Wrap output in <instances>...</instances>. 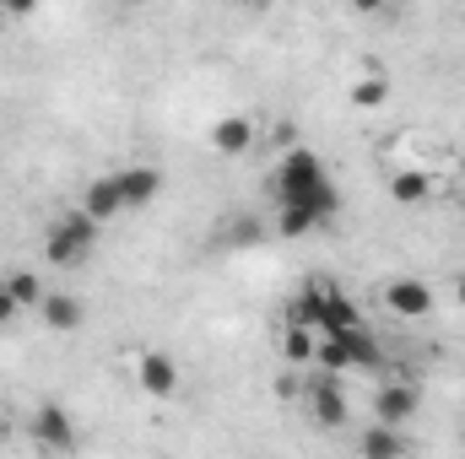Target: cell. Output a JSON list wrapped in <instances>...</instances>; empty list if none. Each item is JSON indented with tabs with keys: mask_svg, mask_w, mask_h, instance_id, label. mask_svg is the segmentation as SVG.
<instances>
[{
	"mask_svg": "<svg viewBox=\"0 0 465 459\" xmlns=\"http://www.w3.org/2000/svg\"><path fill=\"white\" fill-rule=\"evenodd\" d=\"M98 222L76 206V211H60L49 232H44V259L49 265H60V270H76V265H87V254L98 249Z\"/></svg>",
	"mask_w": 465,
	"mask_h": 459,
	"instance_id": "7a4b0ae2",
	"label": "cell"
},
{
	"mask_svg": "<svg viewBox=\"0 0 465 459\" xmlns=\"http://www.w3.org/2000/svg\"><path fill=\"white\" fill-rule=\"evenodd\" d=\"M27 438H33L44 454H71V449H76V416H71L60 400H38L33 416H27Z\"/></svg>",
	"mask_w": 465,
	"mask_h": 459,
	"instance_id": "3957f363",
	"label": "cell"
},
{
	"mask_svg": "<svg viewBox=\"0 0 465 459\" xmlns=\"http://www.w3.org/2000/svg\"><path fill=\"white\" fill-rule=\"evenodd\" d=\"M254 141H260V130H254V119L249 114H223L212 124V146L223 151V157H243V151H254Z\"/></svg>",
	"mask_w": 465,
	"mask_h": 459,
	"instance_id": "8fae6325",
	"label": "cell"
},
{
	"mask_svg": "<svg viewBox=\"0 0 465 459\" xmlns=\"http://www.w3.org/2000/svg\"><path fill=\"white\" fill-rule=\"evenodd\" d=\"M347 98L357 103V109H379V103L390 98V82H384L379 71H368V76H357V82H351V93H347Z\"/></svg>",
	"mask_w": 465,
	"mask_h": 459,
	"instance_id": "d6986e66",
	"label": "cell"
},
{
	"mask_svg": "<svg viewBox=\"0 0 465 459\" xmlns=\"http://www.w3.org/2000/svg\"><path fill=\"white\" fill-rule=\"evenodd\" d=\"M460 449H465V427H460Z\"/></svg>",
	"mask_w": 465,
	"mask_h": 459,
	"instance_id": "603a6c76",
	"label": "cell"
},
{
	"mask_svg": "<svg viewBox=\"0 0 465 459\" xmlns=\"http://www.w3.org/2000/svg\"><path fill=\"white\" fill-rule=\"evenodd\" d=\"M320 319H325V298H320V281H309V287L292 298V325H303V330L320 336Z\"/></svg>",
	"mask_w": 465,
	"mask_h": 459,
	"instance_id": "ac0fdd59",
	"label": "cell"
},
{
	"mask_svg": "<svg viewBox=\"0 0 465 459\" xmlns=\"http://www.w3.org/2000/svg\"><path fill=\"white\" fill-rule=\"evenodd\" d=\"M331 341L347 351V367H362V373H373L379 362H384V351H379V336L362 325V330H347V336H331Z\"/></svg>",
	"mask_w": 465,
	"mask_h": 459,
	"instance_id": "4fadbf2b",
	"label": "cell"
},
{
	"mask_svg": "<svg viewBox=\"0 0 465 459\" xmlns=\"http://www.w3.org/2000/svg\"><path fill=\"white\" fill-rule=\"evenodd\" d=\"M38 319H44V330H54V336H76L82 319H87V308H82L76 292H49L44 308H38Z\"/></svg>",
	"mask_w": 465,
	"mask_h": 459,
	"instance_id": "30bf717a",
	"label": "cell"
},
{
	"mask_svg": "<svg viewBox=\"0 0 465 459\" xmlns=\"http://www.w3.org/2000/svg\"><path fill=\"white\" fill-rule=\"evenodd\" d=\"M357 459H406V433L373 422L368 433H357Z\"/></svg>",
	"mask_w": 465,
	"mask_h": 459,
	"instance_id": "5bb4252c",
	"label": "cell"
},
{
	"mask_svg": "<svg viewBox=\"0 0 465 459\" xmlns=\"http://www.w3.org/2000/svg\"><path fill=\"white\" fill-rule=\"evenodd\" d=\"M433 195V179L422 173V168H401V173H390V200L395 206H422Z\"/></svg>",
	"mask_w": 465,
	"mask_h": 459,
	"instance_id": "9a60e30c",
	"label": "cell"
},
{
	"mask_svg": "<svg viewBox=\"0 0 465 459\" xmlns=\"http://www.w3.org/2000/svg\"><path fill=\"white\" fill-rule=\"evenodd\" d=\"M119 200H124V211H146L157 195H163V168H152V162H130V168H119Z\"/></svg>",
	"mask_w": 465,
	"mask_h": 459,
	"instance_id": "ba28073f",
	"label": "cell"
},
{
	"mask_svg": "<svg viewBox=\"0 0 465 459\" xmlns=\"http://www.w3.org/2000/svg\"><path fill=\"white\" fill-rule=\"evenodd\" d=\"M314 351H320V336H314V330L287 325V336H282V356H287L292 367H314Z\"/></svg>",
	"mask_w": 465,
	"mask_h": 459,
	"instance_id": "e0dca14e",
	"label": "cell"
},
{
	"mask_svg": "<svg viewBox=\"0 0 465 459\" xmlns=\"http://www.w3.org/2000/svg\"><path fill=\"white\" fill-rule=\"evenodd\" d=\"M455 303H460V308H465V270H460V276H455Z\"/></svg>",
	"mask_w": 465,
	"mask_h": 459,
	"instance_id": "44dd1931",
	"label": "cell"
},
{
	"mask_svg": "<svg viewBox=\"0 0 465 459\" xmlns=\"http://www.w3.org/2000/svg\"><path fill=\"white\" fill-rule=\"evenodd\" d=\"M309 416H314V427H325V433L347 427L351 405H347V395H341V378H331V373H314V378H309Z\"/></svg>",
	"mask_w": 465,
	"mask_h": 459,
	"instance_id": "8992f818",
	"label": "cell"
},
{
	"mask_svg": "<svg viewBox=\"0 0 465 459\" xmlns=\"http://www.w3.org/2000/svg\"><path fill=\"white\" fill-rule=\"evenodd\" d=\"M16 314H22V308H16V303H11V292L0 287V330H5V325H16Z\"/></svg>",
	"mask_w": 465,
	"mask_h": 459,
	"instance_id": "ffe728a7",
	"label": "cell"
},
{
	"mask_svg": "<svg viewBox=\"0 0 465 459\" xmlns=\"http://www.w3.org/2000/svg\"><path fill=\"white\" fill-rule=\"evenodd\" d=\"M417 411H422V389H417L411 378H395V384H384V389L373 395V422H379V427L406 433V427L417 422Z\"/></svg>",
	"mask_w": 465,
	"mask_h": 459,
	"instance_id": "277c9868",
	"label": "cell"
},
{
	"mask_svg": "<svg viewBox=\"0 0 465 459\" xmlns=\"http://www.w3.org/2000/svg\"><path fill=\"white\" fill-rule=\"evenodd\" d=\"M82 211L104 228V222H114V217H124V200H119V179L114 173H98L87 190H82Z\"/></svg>",
	"mask_w": 465,
	"mask_h": 459,
	"instance_id": "7c38bea8",
	"label": "cell"
},
{
	"mask_svg": "<svg viewBox=\"0 0 465 459\" xmlns=\"http://www.w3.org/2000/svg\"><path fill=\"white\" fill-rule=\"evenodd\" d=\"M5 433H11V416H5V405H0V438H5Z\"/></svg>",
	"mask_w": 465,
	"mask_h": 459,
	"instance_id": "7402d4cb",
	"label": "cell"
},
{
	"mask_svg": "<svg viewBox=\"0 0 465 459\" xmlns=\"http://www.w3.org/2000/svg\"><path fill=\"white\" fill-rule=\"evenodd\" d=\"M271 200H276V238H309L341 211V190L314 146H292L276 157Z\"/></svg>",
	"mask_w": 465,
	"mask_h": 459,
	"instance_id": "6da1fadb",
	"label": "cell"
},
{
	"mask_svg": "<svg viewBox=\"0 0 465 459\" xmlns=\"http://www.w3.org/2000/svg\"><path fill=\"white\" fill-rule=\"evenodd\" d=\"M135 384H141L152 400H173V395H179V384H184V373H179V362H173L168 351L146 346V351L135 356Z\"/></svg>",
	"mask_w": 465,
	"mask_h": 459,
	"instance_id": "5b68a950",
	"label": "cell"
},
{
	"mask_svg": "<svg viewBox=\"0 0 465 459\" xmlns=\"http://www.w3.org/2000/svg\"><path fill=\"white\" fill-rule=\"evenodd\" d=\"M379 303H384L395 319H428V314H433V287L417 281V276H395V281H384Z\"/></svg>",
	"mask_w": 465,
	"mask_h": 459,
	"instance_id": "52a82bcc",
	"label": "cell"
},
{
	"mask_svg": "<svg viewBox=\"0 0 465 459\" xmlns=\"http://www.w3.org/2000/svg\"><path fill=\"white\" fill-rule=\"evenodd\" d=\"M320 298H325V319H320V341L325 336H347V330H362V303L347 298L341 287L320 281Z\"/></svg>",
	"mask_w": 465,
	"mask_h": 459,
	"instance_id": "9c48e42d",
	"label": "cell"
},
{
	"mask_svg": "<svg viewBox=\"0 0 465 459\" xmlns=\"http://www.w3.org/2000/svg\"><path fill=\"white\" fill-rule=\"evenodd\" d=\"M0 287L11 292V303H16V308H44V298H49V292H44V281H38V270H11Z\"/></svg>",
	"mask_w": 465,
	"mask_h": 459,
	"instance_id": "2e32d148",
	"label": "cell"
}]
</instances>
